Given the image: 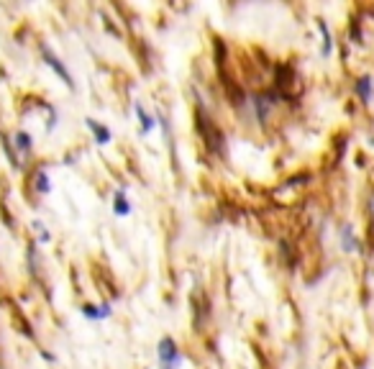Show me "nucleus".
<instances>
[{"label":"nucleus","mask_w":374,"mask_h":369,"mask_svg":"<svg viewBox=\"0 0 374 369\" xmlns=\"http://www.w3.org/2000/svg\"><path fill=\"white\" fill-rule=\"evenodd\" d=\"M39 354H41V359H44V361H49V364H54V361H57V356H54L52 351H47V349H41Z\"/></svg>","instance_id":"16"},{"label":"nucleus","mask_w":374,"mask_h":369,"mask_svg":"<svg viewBox=\"0 0 374 369\" xmlns=\"http://www.w3.org/2000/svg\"><path fill=\"white\" fill-rule=\"evenodd\" d=\"M371 141H374V139H371Z\"/></svg>","instance_id":"17"},{"label":"nucleus","mask_w":374,"mask_h":369,"mask_svg":"<svg viewBox=\"0 0 374 369\" xmlns=\"http://www.w3.org/2000/svg\"><path fill=\"white\" fill-rule=\"evenodd\" d=\"M113 213L118 215V218H123V215L131 213V203H128V198H126V187H118V190L113 192Z\"/></svg>","instance_id":"6"},{"label":"nucleus","mask_w":374,"mask_h":369,"mask_svg":"<svg viewBox=\"0 0 374 369\" xmlns=\"http://www.w3.org/2000/svg\"><path fill=\"white\" fill-rule=\"evenodd\" d=\"M13 144H16V149L21 151V154H24V159H29V157H31V151H34V139H31V134H29V131H16Z\"/></svg>","instance_id":"5"},{"label":"nucleus","mask_w":374,"mask_h":369,"mask_svg":"<svg viewBox=\"0 0 374 369\" xmlns=\"http://www.w3.org/2000/svg\"><path fill=\"white\" fill-rule=\"evenodd\" d=\"M39 49H41V57H44V62H47V64H49V67H52V70L57 72V77H59V80H64V85H67V88H70V90H75V80H72V75H70V70H67V67H64V62H62V59H59V57H57V54L52 52V47H47V44H41Z\"/></svg>","instance_id":"2"},{"label":"nucleus","mask_w":374,"mask_h":369,"mask_svg":"<svg viewBox=\"0 0 374 369\" xmlns=\"http://www.w3.org/2000/svg\"><path fill=\"white\" fill-rule=\"evenodd\" d=\"M134 111H136V116H139V121H141V134H151L154 126H157V118H154L151 113H146L141 103L134 105Z\"/></svg>","instance_id":"9"},{"label":"nucleus","mask_w":374,"mask_h":369,"mask_svg":"<svg viewBox=\"0 0 374 369\" xmlns=\"http://www.w3.org/2000/svg\"><path fill=\"white\" fill-rule=\"evenodd\" d=\"M49 190H52V185H49V177L44 175V172H39V175H36V192H44V195H47Z\"/></svg>","instance_id":"13"},{"label":"nucleus","mask_w":374,"mask_h":369,"mask_svg":"<svg viewBox=\"0 0 374 369\" xmlns=\"http://www.w3.org/2000/svg\"><path fill=\"white\" fill-rule=\"evenodd\" d=\"M3 149H6V154H8V159H11V164H13V167H18V154H16V149H13V144L8 141V136H3Z\"/></svg>","instance_id":"14"},{"label":"nucleus","mask_w":374,"mask_h":369,"mask_svg":"<svg viewBox=\"0 0 374 369\" xmlns=\"http://www.w3.org/2000/svg\"><path fill=\"white\" fill-rule=\"evenodd\" d=\"M341 249L343 251H359V241L354 236V228H351V223H343L341 226Z\"/></svg>","instance_id":"7"},{"label":"nucleus","mask_w":374,"mask_h":369,"mask_svg":"<svg viewBox=\"0 0 374 369\" xmlns=\"http://www.w3.org/2000/svg\"><path fill=\"white\" fill-rule=\"evenodd\" d=\"M31 228L36 231V236H39V241H41V244H49V241H52V233H49V228L44 226L41 221H34V223H31Z\"/></svg>","instance_id":"11"},{"label":"nucleus","mask_w":374,"mask_h":369,"mask_svg":"<svg viewBox=\"0 0 374 369\" xmlns=\"http://www.w3.org/2000/svg\"><path fill=\"white\" fill-rule=\"evenodd\" d=\"M371 88H374V85H371V77H369V75H364V77H359V80L354 82V90L359 93V98L364 100V105L371 103Z\"/></svg>","instance_id":"8"},{"label":"nucleus","mask_w":374,"mask_h":369,"mask_svg":"<svg viewBox=\"0 0 374 369\" xmlns=\"http://www.w3.org/2000/svg\"><path fill=\"white\" fill-rule=\"evenodd\" d=\"M251 100H254L251 105H254V111H256V118H259V121H267L269 113H272V105H274V95L259 93V95H254Z\"/></svg>","instance_id":"3"},{"label":"nucleus","mask_w":374,"mask_h":369,"mask_svg":"<svg viewBox=\"0 0 374 369\" xmlns=\"http://www.w3.org/2000/svg\"><path fill=\"white\" fill-rule=\"evenodd\" d=\"M82 315L90 318V320H100V308L93 305V302H85V305H82Z\"/></svg>","instance_id":"12"},{"label":"nucleus","mask_w":374,"mask_h":369,"mask_svg":"<svg viewBox=\"0 0 374 369\" xmlns=\"http://www.w3.org/2000/svg\"><path fill=\"white\" fill-rule=\"evenodd\" d=\"M318 29L323 34V57H331V52H333V36H331V31H328V24H325L323 18H318Z\"/></svg>","instance_id":"10"},{"label":"nucleus","mask_w":374,"mask_h":369,"mask_svg":"<svg viewBox=\"0 0 374 369\" xmlns=\"http://www.w3.org/2000/svg\"><path fill=\"white\" fill-rule=\"evenodd\" d=\"M85 123H87V128L93 131V136H95V144H100V146L111 144L113 134H111V128H108L105 123H100V121H95V118H85Z\"/></svg>","instance_id":"4"},{"label":"nucleus","mask_w":374,"mask_h":369,"mask_svg":"<svg viewBox=\"0 0 374 369\" xmlns=\"http://www.w3.org/2000/svg\"><path fill=\"white\" fill-rule=\"evenodd\" d=\"M157 356H159V366L162 369H180V364H182V351H180L177 341H174L172 336H164L159 341Z\"/></svg>","instance_id":"1"},{"label":"nucleus","mask_w":374,"mask_h":369,"mask_svg":"<svg viewBox=\"0 0 374 369\" xmlns=\"http://www.w3.org/2000/svg\"><path fill=\"white\" fill-rule=\"evenodd\" d=\"M98 308H100V320H103V318H111V313H113L111 302H103V305H98Z\"/></svg>","instance_id":"15"}]
</instances>
